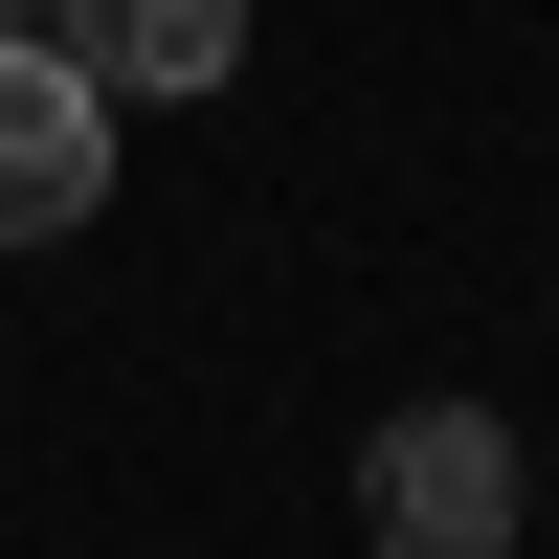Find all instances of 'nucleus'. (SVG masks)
<instances>
[{"label": "nucleus", "instance_id": "2", "mask_svg": "<svg viewBox=\"0 0 559 559\" xmlns=\"http://www.w3.org/2000/svg\"><path fill=\"white\" fill-rule=\"evenodd\" d=\"M90 202H112V90L45 23H0V247H68Z\"/></svg>", "mask_w": 559, "mask_h": 559}, {"label": "nucleus", "instance_id": "1", "mask_svg": "<svg viewBox=\"0 0 559 559\" xmlns=\"http://www.w3.org/2000/svg\"><path fill=\"white\" fill-rule=\"evenodd\" d=\"M358 537L381 559H515V426L492 403H403L381 471H358Z\"/></svg>", "mask_w": 559, "mask_h": 559}, {"label": "nucleus", "instance_id": "3", "mask_svg": "<svg viewBox=\"0 0 559 559\" xmlns=\"http://www.w3.org/2000/svg\"><path fill=\"white\" fill-rule=\"evenodd\" d=\"M45 45H68L112 112H134V90L179 112V90H224V68H247V0H45Z\"/></svg>", "mask_w": 559, "mask_h": 559}]
</instances>
